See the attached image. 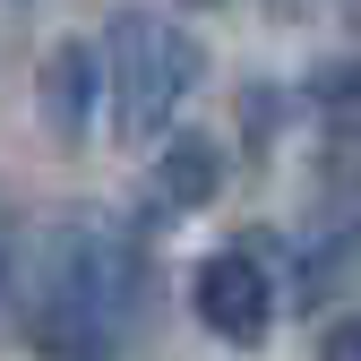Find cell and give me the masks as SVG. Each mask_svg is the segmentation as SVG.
<instances>
[{
	"mask_svg": "<svg viewBox=\"0 0 361 361\" xmlns=\"http://www.w3.org/2000/svg\"><path fill=\"white\" fill-rule=\"evenodd\" d=\"M147 327V258L104 207H78L43 233L35 344L43 361H121Z\"/></svg>",
	"mask_w": 361,
	"mask_h": 361,
	"instance_id": "6da1fadb",
	"label": "cell"
},
{
	"mask_svg": "<svg viewBox=\"0 0 361 361\" xmlns=\"http://www.w3.org/2000/svg\"><path fill=\"white\" fill-rule=\"evenodd\" d=\"M198 78H207V43L180 18L138 9V0L112 9V26H104V104H112L121 147H155L180 121V104L198 95Z\"/></svg>",
	"mask_w": 361,
	"mask_h": 361,
	"instance_id": "7a4b0ae2",
	"label": "cell"
},
{
	"mask_svg": "<svg viewBox=\"0 0 361 361\" xmlns=\"http://www.w3.org/2000/svg\"><path fill=\"white\" fill-rule=\"evenodd\" d=\"M190 310H198V327L224 336V344H267V327H276V276H267V258L258 250H215V258H198Z\"/></svg>",
	"mask_w": 361,
	"mask_h": 361,
	"instance_id": "3957f363",
	"label": "cell"
},
{
	"mask_svg": "<svg viewBox=\"0 0 361 361\" xmlns=\"http://www.w3.org/2000/svg\"><path fill=\"white\" fill-rule=\"evenodd\" d=\"M95 104H104V52L78 43V35H61L52 52H43V69H35V112H43V129H52L61 147H78L86 121H95Z\"/></svg>",
	"mask_w": 361,
	"mask_h": 361,
	"instance_id": "277c9868",
	"label": "cell"
},
{
	"mask_svg": "<svg viewBox=\"0 0 361 361\" xmlns=\"http://www.w3.org/2000/svg\"><path fill=\"white\" fill-rule=\"evenodd\" d=\"M224 190V147L207 138V129H164V147H155V198L164 207H207Z\"/></svg>",
	"mask_w": 361,
	"mask_h": 361,
	"instance_id": "5b68a950",
	"label": "cell"
},
{
	"mask_svg": "<svg viewBox=\"0 0 361 361\" xmlns=\"http://www.w3.org/2000/svg\"><path fill=\"white\" fill-rule=\"evenodd\" d=\"M353 267H361V233H353V224H344V233H327L319 250H310L301 258V301H319L336 276H353Z\"/></svg>",
	"mask_w": 361,
	"mask_h": 361,
	"instance_id": "8992f818",
	"label": "cell"
},
{
	"mask_svg": "<svg viewBox=\"0 0 361 361\" xmlns=\"http://www.w3.org/2000/svg\"><path fill=\"white\" fill-rule=\"evenodd\" d=\"M319 361H361V319H344V327L327 336V353H319Z\"/></svg>",
	"mask_w": 361,
	"mask_h": 361,
	"instance_id": "52a82bcc",
	"label": "cell"
},
{
	"mask_svg": "<svg viewBox=\"0 0 361 361\" xmlns=\"http://www.w3.org/2000/svg\"><path fill=\"white\" fill-rule=\"evenodd\" d=\"M9 301H18V250H9V233H0V319H9Z\"/></svg>",
	"mask_w": 361,
	"mask_h": 361,
	"instance_id": "ba28073f",
	"label": "cell"
},
{
	"mask_svg": "<svg viewBox=\"0 0 361 361\" xmlns=\"http://www.w3.org/2000/svg\"><path fill=\"white\" fill-rule=\"evenodd\" d=\"M190 9H215V0H190Z\"/></svg>",
	"mask_w": 361,
	"mask_h": 361,
	"instance_id": "9c48e42d",
	"label": "cell"
}]
</instances>
